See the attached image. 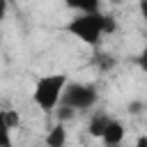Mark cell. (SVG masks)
I'll use <instances>...</instances> for the list:
<instances>
[{
    "label": "cell",
    "instance_id": "obj_5",
    "mask_svg": "<svg viewBox=\"0 0 147 147\" xmlns=\"http://www.w3.org/2000/svg\"><path fill=\"white\" fill-rule=\"evenodd\" d=\"M110 119H113V117H110L108 113L96 110V113L92 115V119L87 122V133H90L92 138L101 140V136H103V131H106V126H108V122H110Z\"/></svg>",
    "mask_w": 147,
    "mask_h": 147
},
{
    "label": "cell",
    "instance_id": "obj_3",
    "mask_svg": "<svg viewBox=\"0 0 147 147\" xmlns=\"http://www.w3.org/2000/svg\"><path fill=\"white\" fill-rule=\"evenodd\" d=\"M96 103H99V90L92 83H69L62 99V106H69L76 113L92 110Z\"/></svg>",
    "mask_w": 147,
    "mask_h": 147
},
{
    "label": "cell",
    "instance_id": "obj_4",
    "mask_svg": "<svg viewBox=\"0 0 147 147\" xmlns=\"http://www.w3.org/2000/svg\"><path fill=\"white\" fill-rule=\"evenodd\" d=\"M124 136H126L124 124H122L117 117H113V119L108 122V126H106L103 136H101V145H103V147H122Z\"/></svg>",
    "mask_w": 147,
    "mask_h": 147
},
{
    "label": "cell",
    "instance_id": "obj_10",
    "mask_svg": "<svg viewBox=\"0 0 147 147\" xmlns=\"http://www.w3.org/2000/svg\"><path fill=\"white\" fill-rule=\"evenodd\" d=\"M126 108H129V113H131V115H138V113L142 110V103H140V101H131Z\"/></svg>",
    "mask_w": 147,
    "mask_h": 147
},
{
    "label": "cell",
    "instance_id": "obj_9",
    "mask_svg": "<svg viewBox=\"0 0 147 147\" xmlns=\"http://www.w3.org/2000/svg\"><path fill=\"white\" fill-rule=\"evenodd\" d=\"M74 113H76V110H71L69 106H60V108H57V117H60V122H64V119L74 117Z\"/></svg>",
    "mask_w": 147,
    "mask_h": 147
},
{
    "label": "cell",
    "instance_id": "obj_8",
    "mask_svg": "<svg viewBox=\"0 0 147 147\" xmlns=\"http://www.w3.org/2000/svg\"><path fill=\"white\" fill-rule=\"evenodd\" d=\"M136 64H138V69H140L142 74H147V41H145L142 48L138 51V55H136Z\"/></svg>",
    "mask_w": 147,
    "mask_h": 147
},
{
    "label": "cell",
    "instance_id": "obj_6",
    "mask_svg": "<svg viewBox=\"0 0 147 147\" xmlns=\"http://www.w3.org/2000/svg\"><path fill=\"white\" fill-rule=\"evenodd\" d=\"M44 145L46 147H64L67 145V129L64 122H57L48 129V133L44 136Z\"/></svg>",
    "mask_w": 147,
    "mask_h": 147
},
{
    "label": "cell",
    "instance_id": "obj_1",
    "mask_svg": "<svg viewBox=\"0 0 147 147\" xmlns=\"http://www.w3.org/2000/svg\"><path fill=\"white\" fill-rule=\"evenodd\" d=\"M64 30H67L74 39H78L80 44L96 48L106 34H113V32L117 30V21H115V16L103 14V11L76 14L74 18L67 21Z\"/></svg>",
    "mask_w": 147,
    "mask_h": 147
},
{
    "label": "cell",
    "instance_id": "obj_12",
    "mask_svg": "<svg viewBox=\"0 0 147 147\" xmlns=\"http://www.w3.org/2000/svg\"><path fill=\"white\" fill-rule=\"evenodd\" d=\"M131 147H147V133H142V136H138V138H136V142H133Z\"/></svg>",
    "mask_w": 147,
    "mask_h": 147
},
{
    "label": "cell",
    "instance_id": "obj_13",
    "mask_svg": "<svg viewBox=\"0 0 147 147\" xmlns=\"http://www.w3.org/2000/svg\"><path fill=\"white\" fill-rule=\"evenodd\" d=\"M5 2H9V0H5Z\"/></svg>",
    "mask_w": 147,
    "mask_h": 147
},
{
    "label": "cell",
    "instance_id": "obj_7",
    "mask_svg": "<svg viewBox=\"0 0 147 147\" xmlns=\"http://www.w3.org/2000/svg\"><path fill=\"white\" fill-rule=\"evenodd\" d=\"M67 9L76 14H90V11H101V0H62Z\"/></svg>",
    "mask_w": 147,
    "mask_h": 147
},
{
    "label": "cell",
    "instance_id": "obj_11",
    "mask_svg": "<svg viewBox=\"0 0 147 147\" xmlns=\"http://www.w3.org/2000/svg\"><path fill=\"white\" fill-rule=\"evenodd\" d=\"M138 11H140V16L147 21V0H138Z\"/></svg>",
    "mask_w": 147,
    "mask_h": 147
},
{
    "label": "cell",
    "instance_id": "obj_2",
    "mask_svg": "<svg viewBox=\"0 0 147 147\" xmlns=\"http://www.w3.org/2000/svg\"><path fill=\"white\" fill-rule=\"evenodd\" d=\"M69 76L62 74V71H53V74H44L34 80V87H32V101L34 106L51 115V113H57V108L62 106V99H64V92L69 87Z\"/></svg>",
    "mask_w": 147,
    "mask_h": 147
}]
</instances>
